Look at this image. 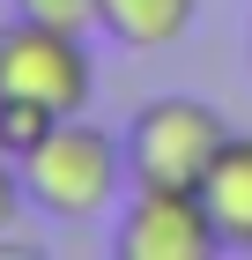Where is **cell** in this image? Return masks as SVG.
<instances>
[{
    "label": "cell",
    "mask_w": 252,
    "mask_h": 260,
    "mask_svg": "<svg viewBox=\"0 0 252 260\" xmlns=\"http://www.w3.org/2000/svg\"><path fill=\"white\" fill-rule=\"evenodd\" d=\"M22 186L30 208H45L52 223H97L134 193V164H126V134H104L89 112L59 119L52 134L22 156Z\"/></svg>",
    "instance_id": "cell-1"
},
{
    "label": "cell",
    "mask_w": 252,
    "mask_h": 260,
    "mask_svg": "<svg viewBox=\"0 0 252 260\" xmlns=\"http://www.w3.org/2000/svg\"><path fill=\"white\" fill-rule=\"evenodd\" d=\"M230 134H237V126L223 119L208 97H186V89L149 97L134 119H126V164H134V186H200Z\"/></svg>",
    "instance_id": "cell-2"
},
{
    "label": "cell",
    "mask_w": 252,
    "mask_h": 260,
    "mask_svg": "<svg viewBox=\"0 0 252 260\" xmlns=\"http://www.w3.org/2000/svg\"><path fill=\"white\" fill-rule=\"evenodd\" d=\"M0 97H30L59 119L89 112L97 97V52L82 30H52V22L8 15L0 22Z\"/></svg>",
    "instance_id": "cell-3"
},
{
    "label": "cell",
    "mask_w": 252,
    "mask_h": 260,
    "mask_svg": "<svg viewBox=\"0 0 252 260\" xmlns=\"http://www.w3.org/2000/svg\"><path fill=\"white\" fill-rule=\"evenodd\" d=\"M119 260H215L223 231H215L200 186H134L112 231Z\"/></svg>",
    "instance_id": "cell-4"
},
{
    "label": "cell",
    "mask_w": 252,
    "mask_h": 260,
    "mask_svg": "<svg viewBox=\"0 0 252 260\" xmlns=\"http://www.w3.org/2000/svg\"><path fill=\"white\" fill-rule=\"evenodd\" d=\"M200 201H208L215 231H223V253H252V134L223 141V156L200 179Z\"/></svg>",
    "instance_id": "cell-5"
},
{
    "label": "cell",
    "mask_w": 252,
    "mask_h": 260,
    "mask_svg": "<svg viewBox=\"0 0 252 260\" xmlns=\"http://www.w3.org/2000/svg\"><path fill=\"white\" fill-rule=\"evenodd\" d=\"M200 0H104V38L126 52H163L193 30Z\"/></svg>",
    "instance_id": "cell-6"
},
{
    "label": "cell",
    "mask_w": 252,
    "mask_h": 260,
    "mask_svg": "<svg viewBox=\"0 0 252 260\" xmlns=\"http://www.w3.org/2000/svg\"><path fill=\"white\" fill-rule=\"evenodd\" d=\"M52 126H59V112H45V104H30V97H0V156L22 164Z\"/></svg>",
    "instance_id": "cell-7"
},
{
    "label": "cell",
    "mask_w": 252,
    "mask_h": 260,
    "mask_svg": "<svg viewBox=\"0 0 252 260\" xmlns=\"http://www.w3.org/2000/svg\"><path fill=\"white\" fill-rule=\"evenodd\" d=\"M15 15H30V22H52V30H104V0H8Z\"/></svg>",
    "instance_id": "cell-8"
},
{
    "label": "cell",
    "mask_w": 252,
    "mask_h": 260,
    "mask_svg": "<svg viewBox=\"0 0 252 260\" xmlns=\"http://www.w3.org/2000/svg\"><path fill=\"white\" fill-rule=\"evenodd\" d=\"M22 201H30V186H22V164L0 156V253H22V238H8L22 223Z\"/></svg>",
    "instance_id": "cell-9"
},
{
    "label": "cell",
    "mask_w": 252,
    "mask_h": 260,
    "mask_svg": "<svg viewBox=\"0 0 252 260\" xmlns=\"http://www.w3.org/2000/svg\"><path fill=\"white\" fill-rule=\"evenodd\" d=\"M245 52H252V30H245Z\"/></svg>",
    "instance_id": "cell-10"
}]
</instances>
